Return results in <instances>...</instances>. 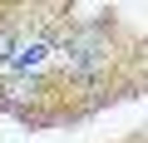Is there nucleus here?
<instances>
[{"label": "nucleus", "instance_id": "7ed1b4c3", "mask_svg": "<svg viewBox=\"0 0 148 143\" xmlns=\"http://www.w3.org/2000/svg\"><path fill=\"white\" fill-rule=\"evenodd\" d=\"M5 59H15V35L0 30V64H5Z\"/></svg>", "mask_w": 148, "mask_h": 143}, {"label": "nucleus", "instance_id": "f03ea898", "mask_svg": "<svg viewBox=\"0 0 148 143\" xmlns=\"http://www.w3.org/2000/svg\"><path fill=\"white\" fill-rule=\"evenodd\" d=\"M45 54H49L45 40H35V44H15V69H20V74H30V69L45 64Z\"/></svg>", "mask_w": 148, "mask_h": 143}, {"label": "nucleus", "instance_id": "f257e3e1", "mask_svg": "<svg viewBox=\"0 0 148 143\" xmlns=\"http://www.w3.org/2000/svg\"><path fill=\"white\" fill-rule=\"evenodd\" d=\"M0 99H5L10 109H25V104L40 99V79H35V74H15V79L0 84Z\"/></svg>", "mask_w": 148, "mask_h": 143}]
</instances>
